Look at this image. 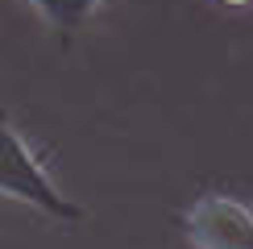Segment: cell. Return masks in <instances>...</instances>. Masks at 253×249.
Masks as SVG:
<instances>
[{"label": "cell", "instance_id": "6da1fadb", "mask_svg": "<svg viewBox=\"0 0 253 249\" xmlns=\"http://www.w3.org/2000/svg\"><path fill=\"white\" fill-rule=\"evenodd\" d=\"M0 195L38 208L50 220H83V208L71 204L54 187V179L38 162V154L25 145V137L13 129L4 108H0Z\"/></svg>", "mask_w": 253, "mask_h": 249}, {"label": "cell", "instance_id": "7a4b0ae2", "mask_svg": "<svg viewBox=\"0 0 253 249\" xmlns=\"http://www.w3.org/2000/svg\"><path fill=\"white\" fill-rule=\"evenodd\" d=\"M195 249H253V212L233 195H204L183 212Z\"/></svg>", "mask_w": 253, "mask_h": 249}, {"label": "cell", "instance_id": "3957f363", "mask_svg": "<svg viewBox=\"0 0 253 249\" xmlns=\"http://www.w3.org/2000/svg\"><path fill=\"white\" fill-rule=\"evenodd\" d=\"M25 4H34L42 17H46L50 29H58V34H75V29L87 25V17L96 13L104 0H25Z\"/></svg>", "mask_w": 253, "mask_h": 249}, {"label": "cell", "instance_id": "277c9868", "mask_svg": "<svg viewBox=\"0 0 253 249\" xmlns=\"http://www.w3.org/2000/svg\"><path fill=\"white\" fill-rule=\"evenodd\" d=\"M220 4H233V8H241V4H249V0H220Z\"/></svg>", "mask_w": 253, "mask_h": 249}]
</instances>
